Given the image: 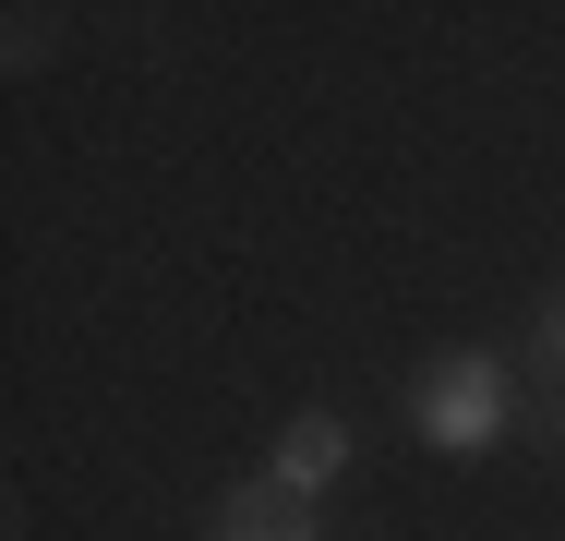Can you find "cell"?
Here are the masks:
<instances>
[{"mask_svg":"<svg viewBox=\"0 0 565 541\" xmlns=\"http://www.w3.org/2000/svg\"><path fill=\"white\" fill-rule=\"evenodd\" d=\"M409 422H422V445H446V457H481V445L505 433V361H493V349L434 361L422 397H409Z\"/></svg>","mask_w":565,"mask_h":541,"instance_id":"cell-1","label":"cell"},{"mask_svg":"<svg viewBox=\"0 0 565 541\" xmlns=\"http://www.w3.org/2000/svg\"><path fill=\"white\" fill-rule=\"evenodd\" d=\"M338 469H349V422L338 410H301V422L277 433V469H265V481H289V494L313 506V494H338Z\"/></svg>","mask_w":565,"mask_h":541,"instance_id":"cell-2","label":"cell"},{"mask_svg":"<svg viewBox=\"0 0 565 541\" xmlns=\"http://www.w3.org/2000/svg\"><path fill=\"white\" fill-rule=\"evenodd\" d=\"M217 541H313V506H301L289 481H241L228 518H217Z\"/></svg>","mask_w":565,"mask_h":541,"instance_id":"cell-3","label":"cell"},{"mask_svg":"<svg viewBox=\"0 0 565 541\" xmlns=\"http://www.w3.org/2000/svg\"><path fill=\"white\" fill-rule=\"evenodd\" d=\"M542 361H554V373H565V301H554V314H542Z\"/></svg>","mask_w":565,"mask_h":541,"instance_id":"cell-4","label":"cell"}]
</instances>
